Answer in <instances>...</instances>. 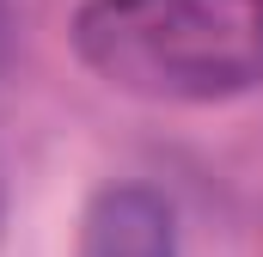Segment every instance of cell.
Instances as JSON below:
<instances>
[{
  "instance_id": "cell-2",
  "label": "cell",
  "mask_w": 263,
  "mask_h": 257,
  "mask_svg": "<svg viewBox=\"0 0 263 257\" xmlns=\"http://www.w3.org/2000/svg\"><path fill=\"white\" fill-rule=\"evenodd\" d=\"M73 257H178V214L147 184H104L80 214Z\"/></svg>"
},
{
  "instance_id": "cell-3",
  "label": "cell",
  "mask_w": 263,
  "mask_h": 257,
  "mask_svg": "<svg viewBox=\"0 0 263 257\" xmlns=\"http://www.w3.org/2000/svg\"><path fill=\"white\" fill-rule=\"evenodd\" d=\"M0 233H6V166H0Z\"/></svg>"
},
{
  "instance_id": "cell-1",
  "label": "cell",
  "mask_w": 263,
  "mask_h": 257,
  "mask_svg": "<svg viewBox=\"0 0 263 257\" xmlns=\"http://www.w3.org/2000/svg\"><path fill=\"white\" fill-rule=\"evenodd\" d=\"M73 56L141 104H227L263 86V0H86Z\"/></svg>"
}]
</instances>
